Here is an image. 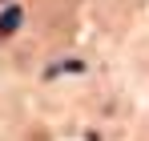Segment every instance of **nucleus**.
<instances>
[{
	"mask_svg": "<svg viewBox=\"0 0 149 141\" xmlns=\"http://www.w3.org/2000/svg\"><path fill=\"white\" fill-rule=\"evenodd\" d=\"M20 20H24V12H20L16 4H12V8H4V12H0V32H16Z\"/></svg>",
	"mask_w": 149,
	"mask_h": 141,
	"instance_id": "f257e3e1",
	"label": "nucleus"
}]
</instances>
